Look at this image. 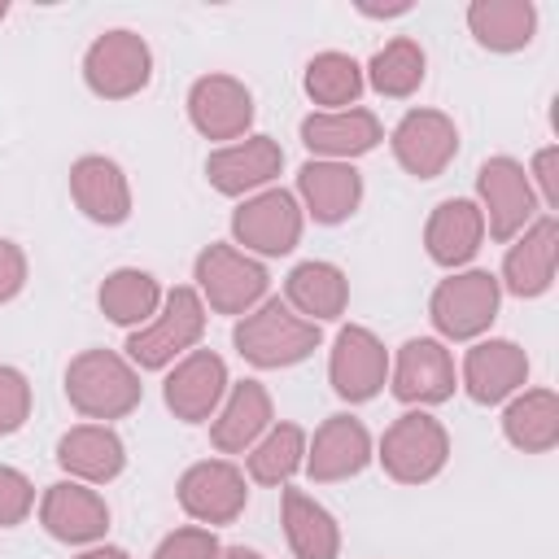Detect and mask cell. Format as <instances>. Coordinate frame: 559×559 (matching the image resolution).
Instances as JSON below:
<instances>
[{"mask_svg":"<svg viewBox=\"0 0 559 559\" xmlns=\"http://www.w3.org/2000/svg\"><path fill=\"white\" fill-rule=\"evenodd\" d=\"M66 397L87 419H122L140 406V371L114 349H83L66 367Z\"/></svg>","mask_w":559,"mask_h":559,"instance_id":"obj_1","label":"cell"},{"mask_svg":"<svg viewBox=\"0 0 559 559\" xmlns=\"http://www.w3.org/2000/svg\"><path fill=\"white\" fill-rule=\"evenodd\" d=\"M231 341L253 367H293L319 349V323L301 319L288 301L271 297L236 323Z\"/></svg>","mask_w":559,"mask_h":559,"instance_id":"obj_2","label":"cell"},{"mask_svg":"<svg viewBox=\"0 0 559 559\" xmlns=\"http://www.w3.org/2000/svg\"><path fill=\"white\" fill-rule=\"evenodd\" d=\"M205 332V306L201 293L179 284L162 297V314H153L144 328H135L127 336V362L140 371H157L166 362H175L183 349H192Z\"/></svg>","mask_w":559,"mask_h":559,"instance_id":"obj_3","label":"cell"},{"mask_svg":"<svg viewBox=\"0 0 559 559\" xmlns=\"http://www.w3.org/2000/svg\"><path fill=\"white\" fill-rule=\"evenodd\" d=\"M450 459V432L428 411L397 415L380 437V463L397 485H424L432 480Z\"/></svg>","mask_w":559,"mask_h":559,"instance_id":"obj_4","label":"cell"},{"mask_svg":"<svg viewBox=\"0 0 559 559\" xmlns=\"http://www.w3.org/2000/svg\"><path fill=\"white\" fill-rule=\"evenodd\" d=\"M498 301H502V284L489 271H459L450 280H441L432 288L428 314L432 328L450 341H472L480 336L493 319H498Z\"/></svg>","mask_w":559,"mask_h":559,"instance_id":"obj_5","label":"cell"},{"mask_svg":"<svg viewBox=\"0 0 559 559\" xmlns=\"http://www.w3.org/2000/svg\"><path fill=\"white\" fill-rule=\"evenodd\" d=\"M266 266L231 245H205L197 253V288L218 314H249L266 297Z\"/></svg>","mask_w":559,"mask_h":559,"instance_id":"obj_6","label":"cell"},{"mask_svg":"<svg viewBox=\"0 0 559 559\" xmlns=\"http://www.w3.org/2000/svg\"><path fill=\"white\" fill-rule=\"evenodd\" d=\"M476 192H480V218L493 240H515L533 214H537V192L528 183V170L515 157H489L476 170Z\"/></svg>","mask_w":559,"mask_h":559,"instance_id":"obj_7","label":"cell"},{"mask_svg":"<svg viewBox=\"0 0 559 559\" xmlns=\"http://www.w3.org/2000/svg\"><path fill=\"white\" fill-rule=\"evenodd\" d=\"M83 79L105 100H127L148 87L153 79V52L135 31H105L92 39L83 57Z\"/></svg>","mask_w":559,"mask_h":559,"instance_id":"obj_8","label":"cell"},{"mask_svg":"<svg viewBox=\"0 0 559 559\" xmlns=\"http://www.w3.org/2000/svg\"><path fill=\"white\" fill-rule=\"evenodd\" d=\"M231 236L262 253V258H280V253H293L297 240H301V205L293 192L284 188H266L249 201L236 205L231 214Z\"/></svg>","mask_w":559,"mask_h":559,"instance_id":"obj_9","label":"cell"},{"mask_svg":"<svg viewBox=\"0 0 559 559\" xmlns=\"http://www.w3.org/2000/svg\"><path fill=\"white\" fill-rule=\"evenodd\" d=\"M328 380H332L336 397H345V402H371L384 389V380H389V349L376 341V332L349 323L332 341Z\"/></svg>","mask_w":559,"mask_h":559,"instance_id":"obj_10","label":"cell"},{"mask_svg":"<svg viewBox=\"0 0 559 559\" xmlns=\"http://www.w3.org/2000/svg\"><path fill=\"white\" fill-rule=\"evenodd\" d=\"M249 502L245 472L227 459H201L179 476V507L201 524H231Z\"/></svg>","mask_w":559,"mask_h":559,"instance_id":"obj_11","label":"cell"},{"mask_svg":"<svg viewBox=\"0 0 559 559\" xmlns=\"http://www.w3.org/2000/svg\"><path fill=\"white\" fill-rule=\"evenodd\" d=\"M459 153V127L441 109H411L393 127V157L415 179H437Z\"/></svg>","mask_w":559,"mask_h":559,"instance_id":"obj_12","label":"cell"},{"mask_svg":"<svg viewBox=\"0 0 559 559\" xmlns=\"http://www.w3.org/2000/svg\"><path fill=\"white\" fill-rule=\"evenodd\" d=\"M223 393H227V362H223L214 349H192V354H183V358L175 362V371L166 376V384H162V397H166L170 415L183 419V424L210 419V415L218 411Z\"/></svg>","mask_w":559,"mask_h":559,"instance_id":"obj_13","label":"cell"},{"mask_svg":"<svg viewBox=\"0 0 559 559\" xmlns=\"http://www.w3.org/2000/svg\"><path fill=\"white\" fill-rule=\"evenodd\" d=\"M188 118L205 140H240L253 122V92L231 74H205L188 92Z\"/></svg>","mask_w":559,"mask_h":559,"instance_id":"obj_14","label":"cell"},{"mask_svg":"<svg viewBox=\"0 0 559 559\" xmlns=\"http://www.w3.org/2000/svg\"><path fill=\"white\" fill-rule=\"evenodd\" d=\"M393 393L406 406H437L454 393V358L432 336H411L393 362Z\"/></svg>","mask_w":559,"mask_h":559,"instance_id":"obj_15","label":"cell"},{"mask_svg":"<svg viewBox=\"0 0 559 559\" xmlns=\"http://www.w3.org/2000/svg\"><path fill=\"white\" fill-rule=\"evenodd\" d=\"M555 262H559V218L542 214L533 218L515 245L502 258V284L515 297H542L555 284Z\"/></svg>","mask_w":559,"mask_h":559,"instance_id":"obj_16","label":"cell"},{"mask_svg":"<svg viewBox=\"0 0 559 559\" xmlns=\"http://www.w3.org/2000/svg\"><path fill=\"white\" fill-rule=\"evenodd\" d=\"M39 524L70 546H87L96 537H105L109 528V507L96 489H87L83 480H57L44 489L39 502Z\"/></svg>","mask_w":559,"mask_h":559,"instance_id":"obj_17","label":"cell"},{"mask_svg":"<svg viewBox=\"0 0 559 559\" xmlns=\"http://www.w3.org/2000/svg\"><path fill=\"white\" fill-rule=\"evenodd\" d=\"M384 140V127L371 109H319L301 118V144L323 162H349L371 153Z\"/></svg>","mask_w":559,"mask_h":559,"instance_id":"obj_18","label":"cell"},{"mask_svg":"<svg viewBox=\"0 0 559 559\" xmlns=\"http://www.w3.org/2000/svg\"><path fill=\"white\" fill-rule=\"evenodd\" d=\"M371 463V432L354 415H328L306 445V472L310 480H349Z\"/></svg>","mask_w":559,"mask_h":559,"instance_id":"obj_19","label":"cell"},{"mask_svg":"<svg viewBox=\"0 0 559 559\" xmlns=\"http://www.w3.org/2000/svg\"><path fill=\"white\" fill-rule=\"evenodd\" d=\"M70 197L100 227H118L131 218V183L114 157H100V153L79 157L70 166Z\"/></svg>","mask_w":559,"mask_h":559,"instance_id":"obj_20","label":"cell"},{"mask_svg":"<svg viewBox=\"0 0 559 559\" xmlns=\"http://www.w3.org/2000/svg\"><path fill=\"white\" fill-rule=\"evenodd\" d=\"M528 380V354L515 341H480L463 358V389L472 402L493 406L511 393H520Z\"/></svg>","mask_w":559,"mask_h":559,"instance_id":"obj_21","label":"cell"},{"mask_svg":"<svg viewBox=\"0 0 559 559\" xmlns=\"http://www.w3.org/2000/svg\"><path fill=\"white\" fill-rule=\"evenodd\" d=\"M280 170H284V148H280L271 135L236 140V144L210 153V162H205V179H210L223 197H240V192H249V188H262V183H271Z\"/></svg>","mask_w":559,"mask_h":559,"instance_id":"obj_22","label":"cell"},{"mask_svg":"<svg viewBox=\"0 0 559 559\" xmlns=\"http://www.w3.org/2000/svg\"><path fill=\"white\" fill-rule=\"evenodd\" d=\"M297 192H301L306 210L314 214V223H345L362 201V175L349 162L310 157L297 170Z\"/></svg>","mask_w":559,"mask_h":559,"instance_id":"obj_23","label":"cell"},{"mask_svg":"<svg viewBox=\"0 0 559 559\" xmlns=\"http://www.w3.org/2000/svg\"><path fill=\"white\" fill-rule=\"evenodd\" d=\"M485 240V218H480V205L467 201V197H450L441 201L432 214H428V227H424V245H428V258L437 266H463L476 258Z\"/></svg>","mask_w":559,"mask_h":559,"instance_id":"obj_24","label":"cell"},{"mask_svg":"<svg viewBox=\"0 0 559 559\" xmlns=\"http://www.w3.org/2000/svg\"><path fill=\"white\" fill-rule=\"evenodd\" d=\"M57 463L83 485H105L127 467V445L109 424H79L57 441Z\"/></svg>","mask_w":559,"mask_h":559,"instance_id":"obj_25","label":"cell"},{"mask_svg":"<svg viewBox=\"0 0 559 559\" xmlns=\"http://www.w3.org/2000/svg\"><path fill=\"white\" fill-rule=\"evenodd\" d=\"M266 428H271V393H266V384L240 380V384H231V393H227L218 419L210 424V441H214V450H223V454H240V450H249Z\"/></svg>","mask_w":559,"mask_h":559,"instance_id":"obj_26","label":"cell"},{"mask_svg":"<svg viewBox=\"0 0 559 559\" xmlns=\"http://www.w3.org/2000/svg\"><path fill=\"white\" fill-rule=\"evenodd\" d=\"M284 537L297 559H336L341 555V528L323 502H314L306 489H284L280 502Z\"/></svg>","mask_w":559,"mask_h":559,"instance_id":"obj_27","label":"cell"},{"mask_svg":"<svg viewBox=\"0 0 559 559\" xmlns=\"http://www.w3.org/2000/svg\"><path fill=\"white\" fill-rule=\"evenodd\" d=\"M284 297H288V306H293L301 319L323 323V319H336V314L345 310V301H349V280H345L341 266L310 258V262H297V266L288 271Z\"/></svg>","mask_w":559,"mask_h":559,"instance_id":"obj_28","label":"cell"},{"mask_svg":"<svg viewBox=\"0 0 559 559\" xmlns=\"http://www.w3.org/2000/svg\"><path fill=\"white\" fill-rule=\"evenodd\" d=\"M467 26H472L480 48L520 52V48H528V39L537 31V9L528 0H472Z\"/></svg>","mask_w":559,"mask_h":559,"instance_id":"obj_29","label":"cell"},{"mask_svg":"<svg viewBox=\"0 0 559 559\" xmlns=\"http://www.w3.org/2000/svg\"><path fill=\"white\" fill-rule=\"evenodd\" d=\"M502 432L524 454H546L559 441V397L555 389H524L502 411Z\"/></svg>","mask_w":559,"mask_h":559,"instance_id":"obj_30","label":"cell"},{"mask_svg":"<svg viewBox=\"0 0 559 559\" xmlns=\"http://www.w3.org/2000/svg\"><path fill=\"white\" fill-rule=\"evenodd\" d=\"M96 297H100L105 319L118 323V328H144V323L157 314V306H162L157 280H153L148 271H140V266H118V271H109Z\"/></svg>","mask_w":559,"mask_h":559,"instance_id":"obj_31","label":"cell"},{"mask_svg":"<svg viewBox=\"0 0 559 559\" xmlns=\"http://www.w3.org/2000/svg\"><path fill=\"white\" fill-rule=\"evenodd\" d=\"M306 463V432L297 424H271L249 445V480L258 485H284Z\"/></svg>","mask_w":559,"mask_h":559,"instance_id":"obj_32","label":"cell"},{"mask_svg":"<svg viewBox=\"0 0 559 559\" xmlns=\"http://www.w3.org/2000/svg\"><path fill=\"white\" fill-rule=\"evenodd\" d=\"M306 96L323 109H349L362 96V66L349 52H319L306 66Z\"/></svg>","mask_w":559,"mask_h":559,"instance_id":"obj_33","label":"cell"},{"mask_svg":"<svg viewBox=\"0 0 559 559\" xmlns=\"http://www.w3.org/2000/svg\"><path fill=\"white\" fill-rule=\"evenodd\" d=\"M424 70H428V57H424V48L415 44V39H406V35H397V39H389L371 61H367V79H371V87L380 92V96H411L419 83H424Z\"/></svg>","mask_w":559,"mask_h":559,"instance_id":"obj_34","label":"cell"},{"mask_svg":"<svg viewBox=\"0 0 559 559\" xmlns=\"http://www.w3.org/2000/svg\"><path fill=\"white\" fill-rule=\"evenodd\" d=\"M26 419H31V380L17 367L0 362V437L17 432Z\"/></svg>","mask_w":559,"mask_h":559,"instance_id":"obj_35","label":"cell"},{"mask_svg":"<svg viewBox=\"0 0 559 559\" xmlns=\"http://www.w3.org/2000/svg\"><path fill=\"white\" fill-rule=\"evenodd\" d=\"M35 507V485L17 472V467H4L0 463V528H13L31 515Z\"/></svg>","mask_w":559,"mask_h":559,"instance_id":"obj_36","label":"cell"},{"mask_svg":"<svg viewBox=\"0 0 559 559\" xmlns=\"http://www.w3.org/2000/svg\"><path fill=\"white\" fill-rule=\"evenodd\" d=\"M218 537L210 528H175L157 542L153 559H218Z\"/></svg>","mask_w":559,"mask_h":559,"instance_id":"obj_37","label":"cell"},{"mask_svg":"<svg viewBox=\"0 0 559 559\" xmlns=\"http://www.w3.org/2000/svg\"><path fill=\"white\" fill-rule=\"evenodd\" d=\"M26 284V253L17 240H0V306L13 301Z\"/></svg>","mask_w":559,"mask_h":559,"instance_id":"obj_38","label":"cell"},{"mask_svg":"<svg viewBox=\"0 0 559 559\" xmlns=\"http://www.w3.org/2000/svg\"><path fill=\"white\" fill-rule=\"evenodd\" d=\"M528 183H537V188H542V201H546V210H555V205H559V148H555V144L537 148Z\"/></svg>","mask_w":559,"mask_h":559,"instance_id":"obj_39","label":"cell"},{"mask_svg":"<svg viewBox=\"0 0 559 559\" xmlns=\"http://www.w3.org/2000/svg\"><path fill=\"white\" fill-rule=\"evenodd\" d=\"M79 559H131L122 546H92V550H83Z\"/></svg>","mask_w":559,"mask_h":559,"instance_id":"obj_40","label":"cell"},{"mask_svg":"<svg viewBox=\"0 0 559 559\" xmlns=\"http://www.w3.org/2000/svg\"><path fill=\"white\" fill-rule=\"evenodd\" d=\"M218 559H262V555L249 546H227V550H218Z\"/></svg>","mask_w":559,"mask_h":559,"instance_id":"obj_41","label":"cell"},{"mask_svg":"<svg viewBox=\"0 0 559 559\" xmlns=\"http://www.w3.org/2000/svg\"><path fill=\"white\" fill-rule=\"evenodd\" d=\"M4 13H9V4H4V0H0V17H4Z\"/></svg>","mask_w":559,"mask_h":559,"instance_id":"obj_42","label":"cell"}]
</instances>
